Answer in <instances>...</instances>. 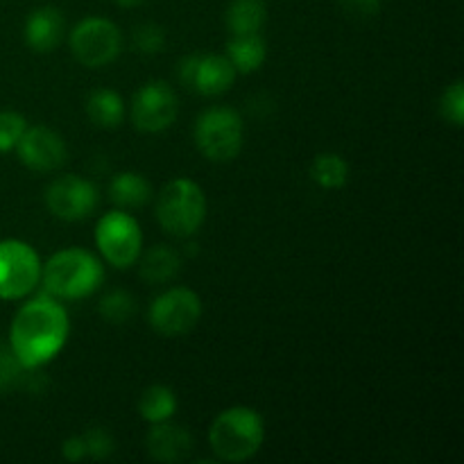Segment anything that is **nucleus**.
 <instances>
[{
  "label": "nucleus",
  "instance_id": "obj_1",
  "mask_svg": "<svg viewBox=\"0 0 464 464\" xmlns=\"http://www.w3.org/2000/svg\"><path fill=\"white\" fill-rule=\"evenodd\" d=\"M71 331L66 311L50 297H36L21 306L9 329V347L25 370L53 361Z\"/></svg>",
  "mask_w": 464,
  "mask_h": 464
},
{
  "label": "nucleus",
  "instance_id": "obj_2",
  "mask_svg": "<svg viewBox=\"0 0 464 464\" xmlns=\"http://www.w3.org/2000/svg\"><path fill=\"white\" fill-rule=\"evenodd\" d=\"M41 279L45 290L59 299H84L100 288L104 279L102 263L80 247L62 249L44 267Z\"/></svg>",
  "mask_w": 464,
  "mask_h": 464
},
{
  "label": "nucleus",
  "instance_id": "obj_3",
  "mask_svg": "<svg viewBox=\"0 0 464 464\" xmlns=\"http://www.w3.org/2000/svg\"><path fill=\"white\" fill-rule=\"evenodd\" d=\"M266 440L263 420L256 411L245 406L220 412L208 430L213 453L225 462H245L258 453Z\"/></svg>",
  "mask_w": 464,
  "mask_h": 464
},
{
  "label": "nucleus",
  "instance_id": "obj_4",
  "mask_svg": "<svg viewBox=\"0 0 464 464\" xmlns=\"http://www.w3.org/2000/svg\"><path fill=\"white\" fill-rule=\"evenodd\" d=\"M207 218V198L193 179H172L157 199V220L166 234L186 238L202 227Z\"/></svg>",
  "mask_w": 464,
  "mask_h": 464
},
{
  "label": "nucleus",
  "instance_id": "obj_5",
  "mask_svg": "<svg viewBox=\"0 0 464 464\" xmlns=\"http://www.w3.org/2000/svg\"><path fill=\"white\" fill-rule=\"evenodd\" d=\"M195 143L211 161H231L243 148V118L229 107L207 109L195 122Z\"/></svg>",
  "mask_w": 464,
  "mask_h": 464
},
{
  "label": "nucleus",
  "instance_id": "obj_6",
  "mask_svg": "<svg viewBox=\"0 0 464 464\" xmlns=\"http://www.w3.org/2000/svg\"><path fill=\"white\" fill-rule=\"evenodd\" d=\"M95 243L102 252L104 261L113 267L134 266L143 249V234L134 218L127 211H109L104 213L95 227Z\"/></svg>",
  "mask_w": 464,
  "mask_h": 464
},
{
  "label": "nucleus",
  "instance_id": "obj_7",
  "mask_svg": "<svg viewBox=\"0 0 464 464\" xmlns=\"http://www.w3.org/2000/svg\"><path fill=\"white\" fill-rule=\"evenodd\" d=\"M71 50L80 63L100 68L111 63L122 50V36L116 23L91 16L77 23L71 32Z\"/></svg>",
  "mask_w": 464,
  "mask_h": 464
},
{
  "label": "nucleus",
  "instance_id": "obj_8",
  "mask_svg": "<svg viewBox=\"0 0 464 464\" xmlns=\"http://www.w3.org/2000/svg\"><path fill=\"white\" fill-rule=\"evenodd\" d=\"M41 261L23 240H0V299H23L41 279Z\"/></svg>",
  "mask_w": 464,
  "mask_h": 464
},
{
  "label": "nucleus",
  "instance_id": "obj_9",
  "mask_svg": "<svg viewBox=\"0 0 464 464\" xmlns=\"http://www.w3.org/2000/svg\"><path fill=\"white\" fill-rule=\"evenodd\" d=\"M150 326L166 338L186 335L202 317L199 295L188 288H172L159 295L150 306Z\"/></svg>",
  "mask_w": 464,
  "mask_h": 464
},
{
  "label": "nucleus",
  "instance_id": "obj_10",
  "mask_svg": "<svg viewBox=\"0 0 464 464\" xmlns=\"http://www.w3.org/2000/svg\"><path fill=\"white\" fill-rule=\"evenodd\" d=\"M177 111H179V102H177L175 91L161 80L143 84L131 100V121L136 130L145 134L168 130L175 122Z\"/></svg>",
  "mask_w": 464,
  "mask_h": 464
},
{
  "label": "nucleus",
  "instance_id": "obj_11",
  "mask_svg": "<svg viewBox=\"0 0 464 464\" xmlns=\"http://www.w3.org/2000/svg\"><path fill=\"white\" fill-rule=\"evenodd\" d=\"M98 188L89 179L63 175L45 188V204L59 220H84L98 207Z\"/></svg>",
  "mask_w": 464,
  "mask_h": 464
},
{
  "label": "nucleus",
  "instance_id": "obj_12",
  "mask_svg": "<svg viewBox=\"0 0 464 464\" xmlns=\"http://www.w3.org/2000/svg\"><path fill=\"white\" fill-rule=\"evenodd\" d=\"M179 77L202 95H222L234 86L236 68L220 54H190L181 62Z\"/></svg>",
  "mask_w": 464,
  "mask_h": 464
},
{
  "label": "nucleus",
  "instance_id": "obj_13",
  "mask_svg": "<svg viewBox=\"0 0 464 464\" xmlns=\"http://www.w3.org/2000/svg\"><path fill=\"white\" fill-rule=\"evenodd\" d=\"M18 159L25 163L30 170L50 172L57 170L66 161V145L57 131L48 127H30L23 131V136L16 143Z\"/></svg>",
  "mask_w": 464,
  "mask_h": 464
},
{
  "label": "nucleus",
  "instance_id": "obj_14",
  "mask_svg": "<svg viewBox=\"0 0 464 464\" xmlns=\"http://www.w3.org/2000/svg\"><path fill=\"white\" fill-rule=\"evenodd\" d=\"M145 447L152 460L163 464L184 462L193 451V438L184 426L168 424V421H159L150 429Z\"/></svg>",
  "mask_w": 464,
  "mask_h": 464
},
{
  "label": "nucleus",
  "instance_id": "obj_15",
  "mask_svg": "<svg viewBox=\"0 0 464 464\" xmlns=\"http://www.w3.org/2000/svg\"><path fill=\"white\" fill-rule=\"evenodd\" d=\"M63 36V16L57 7H39L25 21V44L34 53H50Z\"/></svg>",
  "mask_w": 464,
  "mask_h": 464
},
{
  "label": "nucleus",
  "instance_id": "obj_16",
  "mask_svg": "<svg viewBox=\"0 0 464 464\" xmlns=\"http://www.w3.org/2000/svg\"><path fill=\"white\" fill-rule=\"evenodd\" d=\"M109 198L122 211L143 208L152 198V186L139 172H121L109 184Z\"/></svg>",
  "mask_w": 464,
  "mask_h": 464
},
{
  "label": "nucleus",
  "instance_id": "obj_17",
  "mask_svg": "<svg viewBox=\"0 0 464 464\" xmlns=\"http://www.w3.org/2000/svg\"><path fill=\"white\" fill-rule=\"evenodd\" d=\"M266 41H263L258 32H252V34H231L229 45H227V59L236 68V72L258 71L261 63L266 62Z\"/></svg>",
  "mask_w": 464,
  "mask_h": 464
},
{
  "label": "nucleus",
  "instance_id": "obj_18",
  "mask_svg": "<svg viewBox=\"0 0 464 464\" xmlns=\"http://www.w3.org/2000/svg\"><path fill=\"white\" fill-rule=\"evenodd\" d=\"M179 254L170 249L168 245H157V247L148 249L140 258V279L145 284L163 285L170 279H175L179 272Z\"/></svg>",
  "mask_w": 464,
  "mask_h": 464
},
{
  "label": "nucleus",
  "instance_id": "obj_19",
  "mask_svg": "<svg viewBox=\"0 0 464 464\" xmlns=\"http://www.w3.org/2000/svg\"><path fill=\"white\" fill-rule=\"evenodd\" d=\"M86 116L95 127L102 130H111L122 122L125 116V104L122 98L111 89H98L89 95L86 100Z\"/></svg>",
  "mask_w": 464,
  "mask_h": 464
},
{
  "label": "nucleus",
  "instance_id": "obj_20",
  "mask_svg": "<svg viewBox=\"0 0 464 464\" xmlns=\"http://www.w3.org/2000/svg\"><path fill=\"white\" fill-rule=\"evenodd\" d=\"M267 9L263 0H234L227 7V27L231 34H252L266 23Z\"/></svg>",
  "mask_w": 464,
  "mask_h": 464
},
{
  "label": "nucleus",
  "instance_id": "obj_21",
  "mask_svg": "<svg viewBox=\"0 0 464 464\" xmlns=\"http://www.w3.org/2000/svg\"><path fill=\"white\" fill-rule=\"evenodd\" d=\"M177 411V397L166 385H150L139 399V412L150 424L168 421Z\"/></svg>",
  "mask_w": 464,
  "mask_h": 464
},
{
  "label": "nucleus",
  "instance_id": "obj_22",
  "mask_svg": "<svg viewBox=\"0 0 464 464\" xmlns=\"http://www.w3.org/2000/svg\"><path fill=\"white\" fill-rule=\"evenodd\" d=\"M311 177L322 188H343L349 179V166L340 154H320L313 159Z\"/></svg>",
  "mask_w": 464,
  "mask_h": 464
},
{
  "label": "nucleus",
  "instance_id": "obj_23",
  "mask_svg": "<svg viewBox=\"0 0 464 464\" xmlns=\"http://www.w3.org/2000/svg\"><path fill=\"white\" fill-rule=\"evenodd\" d=\"M98 311L109 324H125L134 315V299L125 290H113V293L104 295Z\"/></svg>",
  "mask_w": 464,
  "mask_h": 464
},
{
  "label": "nucleus",
  "instance_id": "obj_24",
  "mask_svg": "<svg viewBox=\"0 0 464 464\" xmlns=\"http://www.w3.org/2000/svg\"><path fill=\"white\" fill-rule=\"evenodd\" d=\"M440 111L442 118L451 125L462 127L464 122V86L460 80L453 82L447 91H444L442 100H440Z\"/></svg>",
  "mask_w": 464,
  "mask_h": 464
},
{
  "label": "nucleus",
  "instance_id": "obj_25",
  "mask_svg": "<svg viewBox=\"0 0 464 464\" xmlns=\"http://www.w3.org/2000/svg\"><path fill=\"white\" fill-rule=\"evenodd\" d=\"M25 127V118L21 113L0 111V152H9L12 148H16Z\"/></svg>",
  "mask_w": 464,
  "mask_h": 464
},
{
  "label": "nucleus",
  "instance_id": "obj_26",
  "mask_svg": "<svg viewBox=\"0 0 464 464\" xmlns=\"http://www.w3.org/2000/svg\"><path fill=\"white\" fill-rule=\"evenodd\" d=\"M134 48L143 54H157L161 53L163 45H166V34L159 25L154 23H143L134 30Z\"/></svg>",
  "mask_w": 464,
  "mask_h": 464
},
{
  "label": "nucleus",
  "instance_id": "obj_27",
  "mask_svg": "<svg viewBox=\"0 0 464 464\" xmlns=\"http://www.w3.org/2000/svg\"><path fill=\"white\" fill-rule=\"evenodd\" d=\"M84 444H86V456L93 458V460H107L109 456L113 453V440L109 435L107 429H89L84 435Z\"/></svg>",
  "mask_w": 464,
  "mask_h": 464
},
{
  "label": "nucleus",
  "instance_id": "obj_28",
  "mask_svg": "<svg viewBox=\"0 0 464 464\" xmlns=\"http://www.w3.org/2000/svg\"><path fill=\"white\" fill-rule=\"evenodd\" d=\"M21 370H25V367L18 362L12 349H0V392H5V390H9L16 383Z\"/></svg>",
  "mask_w": 464,
  "mask_h": 464
},
{
  "label": "nucleus",
  "instance_id": "obj_29",
  "mask_svg": "<svg viewBox=\"0 0 464 464\" xmlns=\"http://www.w3.org/2000/svg\"><path fill=\"white\" fill-rule=\"evenodd\" d=\"M343 12L356 21H367L381 12V0H338Z\"/></svg>",
  "mask_w": 464,
  "mask_h": 464
},
{
  "label": "nucleus",
  "instance_id": "obj_30",
  "mask_svg": "<svg viewBox=\"0 0 464 464\" xmlns=\"http://www.w3.org/2000/svg\"><path fill=\"white\" fill-rule=\"evenodd\" d=\"M62 453H63V458H66V460H71V462L84 460V458H86L84 438L80 435V438L66 440V442H63V447H62Z\"/></svg>",
  "mask_w": 464,
  "mask_h": 464
},
{
  "label": "nucleus",
  "instance_id": "obj_31",
  "mask_svg": "<svg viewBox=\"0 0 464 464\" xmlns=\"http://www.w3.org/2000/svg\"><path fill=\"white\" fill-rule=\"evenodd\" d=\"M116 3L121 5V7H136V5H140L143 0H116Z\"/></svg>",
  "mask_w": 464,
  "mask_h": 464
}]
</instances>
